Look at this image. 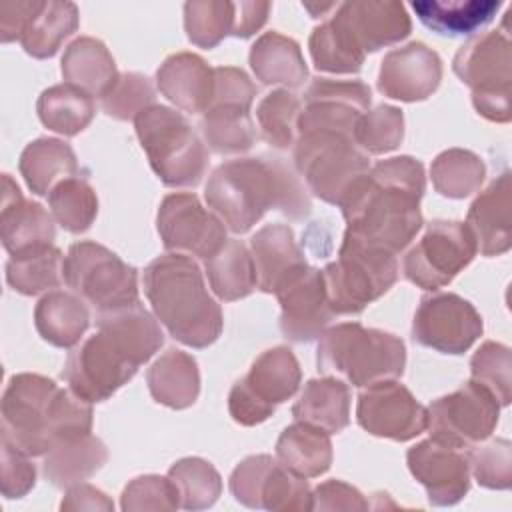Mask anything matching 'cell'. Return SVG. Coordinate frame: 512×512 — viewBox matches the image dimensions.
Instances as JSON below:
<instances>
[{
    "mask_svg": "<svg viewBox=\"0 0 512 512\" xmlns=\"http://www.w3.org/2000/svg\"><path fill=\"white\" fill-rule=\"evenodd\" d=\"M484 324L478 310L454 292L424 296L412 320V338L442 354H464L480 336Z\"/></svg>",
    "mask_w": 512,
    "mask_h": 512,
    "instance_id": "cell-17",
    "label": "cell"
},
{
    "mask_svg": "<svg viewBox=\"0 0 512 512\" xmlns=\"http://www.w3.org/2000/svg\"><path fill=\"white\" fill-rule=\"evenodd\" d=\"M248 60L254 76L266 86L284 84L288 90L302 86L308 78V68L298 42L274 30L262 34L252 44Z\"/></svg>",
    "mask_w": 512,
    "mask_h": 512,
    "instance_id": "cell-30",
    "label": "cell"
},
{
    "mask_svg": "<svg viewBox=\"0 0 512 512\" xmlns=\"http://www.w3.org/2000/svg\"><path fill=\"white\" fill-rule=\"evenodd\" d=\"M312 510H368V502L354 486L328 480L312 492Z\"/></svg>",
    "mask_w": 512,
    "mask_h": 512,
    "instance_id": "cell-55",
    "label": "cell"
},
{
    "mask_svg": "<svg viewBox=\"0 0 512 512\" xmlns=\"http://www.w3.org/2000/svg\"><path fill=\"white\" fill-rule=\"evenodd\" d=\"M78 28V8L66 0H42L28 20L20 44L32 58H52Z\"/></svg>",
    "mask_w": 512,
    "mask_h": 512,
    "instance_id": "cell-36",
    "label": "cell"
},
{
    "mask_svg": "<svg viewBox=\"0 0 512 512\" xmlns=\"http://www.w3.org/2000/svg\"><path fill=\"white\" fill-rule=\"evenodd\" d=\"M300 112H302V104L294 92L286 88H278L266 94L256 108V120H258L262 138L270 146L280 150L294 146L298 138Z\"/></svg>",
    "mask_w": 512,
    "mask_h": 512,
    "instance_id": "cell-46",
    "label": "cell"
},
{
    "mask_svg": "<svg viewBox=\"0 0 512 512\" xmlns=\"http://www.w3.org/2000/svg\"><path fill=\"white\" fill-rule=\"evenodd\" d=\"M136 136L164 186H198L208 168V150L184 114L152 104L134 118Z\"/></svg>",
    "mask_w": 512,
    "mask_h": 512,
    "instance_id": "cell-7",
    "label": "cell"
},
{
    "mask_svg": "<svg viewBox=\"0 0 512 512\" xmlns=\"http://www.w3.org/2000/svg\"><path fill=\"white\" fill-rule=\"evenodd\" d=\"M62 266V252L54 246H48L38 252L10 258L6 264V282L18 294L36 296L44 290L58 288L64 282Z\"/></svg>",
    "mask_w": 512,
    "mask_h": 512,
    "instance_id": "cell-43",
    "label": "cell"
},
{
    "mask_svg": "<svg viewBox=\"0 0 512 512\" xmlns=\"http://www.w3.org/2000/svg\"><path fill=\"white\" fill-rule=\"evenodd\" d=\"M454 74L472 88V104L490 122L506 124L512 118V48L504 30L470 36L452 60Z\"/></svg>",
    "mask_w": 512,
    "mask_h": 512,
    "instance_id": "cell-10",
    "label": "cell"
},
{
    "mask_svg": "<svg viewBox=\"0 0 512 512\" xmlns=\"http://www.w3.org/2000/svg\"><path fill=\"white\" fill-rule=\"evenodd\" d=\"M62 510H112V500L98 488L90 484H74L68 488L62 504Z\"/></svg>",
    "mask_w": 512,
    "mask_h": 512,
    "instance_id": "cell-58",
    "label": "cell"
},
{
    "mask_svg": "<svg viewBox=\"0 0 512 512\" xmlns=\"http://www.w3.org/2000/svg\"><path fill=\"white\" fill-rule=\"evenodd\" d=\"M152 398L174 410L192 406L200 394V372L196 360L176 348L166 350L146 372Z\"/></svg>",
    "mask_w": 512,
    "mask_h": 512,
    "instance_id": "cell-31",
    "label": "cell"
},
{
    "mask_svg": "<svg viewBox=\"0 0 512 512\" xmlns=\"http://www.w3.org/2000/svg\"><path fill=\"white\" fill-rule=\"evenodd\" d=\"M36 112L48 130L62 136H76L92 122L96 106L88 92L64 82L50 86L40 94Z\"/></svg>",
    "mask_w": 512,
    "mask_h": 512,
    "instance_id": "cell-39",
    "label": "cell"
},
{
    "mask_svg": "<svg viewBox=\"0 0 512 512\" xmlns=\"http://www.w3.org/2000/svg\"><path fill=\"white\" fill-rule=\"evenodd\" d=\"M424 166L412 156L374 164L340 202L346 234L390 254L402 252L420 232Z\"/></svg>",
    "mask_w": 512,
    "mask_h": 512,
    "instance_id": "cell-1",
    "label": "cell"
},
{
    "mask_svg": "<svg viewBox=\"0 0 512 512\" xmlns=\"http://www.w3.org/2000/svg\"><path fill=\"white\" fill-rule=\"evenodd\" d=\"M370 86L360 80L316 78L304 92L298 134L338 132L354 138L358 120L370 108Z\"/></svg>",
    "mask_w": 512,
    "mask_h": 512,
    "instance_id": "cell-18",
    "label": "cell"
},
{
    "mask_svg": "<svg viewBox=\"0 0 512 512\" xmlns=\"http://www.w3.org/2000/svg\"><path fill=\"white\" fill-rule=\"evenodd\" d=\"M204 198L224 226L236 234L248 232L268 210L290 220H304L312 212L310 198L282 158H236L210 174Z\"/></svg>",
    "mask_w": 512,
    "mask_h": 512,
    "instance_id": "cell-3",
    "label": "cell"
},
{
    "mask_svg": "<svg viewBox=\"0 0 512 512\" xmlns=\"http://www.w3.org/2000/svg\"><path fill=\"white\" fill-rule=\"evenodd\" d=\"M62 276L64 284L92 306L94 318L140 302L136 268L98 242H74L64 256Z\"/></svg>",
    "mask_w": 512,
    "mask_h": 512,
    "instance_id": "cell-9",
    "label": "cell"
},
{
    "mask_svg": "<svg viewBox=\"0 0 512 512\" xmlns=\"http://www.w3.org/2000/svg\"><path fill=\"white\" fill-rule=\"evenodd\" d=\"M0 480L6 498H22L36 484V468L30 456L4 436L0 442Z\"/></svg>",
    "mask_w": 512,
    "mask_h": 512,
    "instance_id": "cell-53",
    "label": "cell"
},
{
    "mask_svg": "<svg viewBox=\"0 0 512 512\" xmlns=\"http://www.w3.org/2000/svg\"><path fill=\"white\" fill-rule=\"evenodd\" d=\"M302 380L300 364L288 346L264 350L228 394V412L242 426L268 420L276 406L290 400Z\"/></svg>",
    "mask_w": 512,
    "mask_h": 512,
    "instance_id": "cell-12",
    "label": "cell"
},
{
    "mask_svg": "<svg viewBox=\"0 0 512 512\" xmlns=\"http://www.w3.org/2000/svg\"><path fill=\"white\" fill-rule=\"evenodd\" d=\"M404 138V114L400 108L380 104L368 110L356 126L354 142L364 154H386L400 146Z\"/></svg>",
    "mask_w": 512,
    "mask_h": 512,
    "instance_id": "cell-48",
    "label": "cell"
},
{
    "mask_svg": "<svg viewBox=\"0 0 512 512\" xmlns=\"http://www.w3.org/2000/svg\"><path fill=\"white\" fill-rule=\"evenodd\" d=\"M292 416L326 430L328 434L342 432L350 422V388L338 378L308 380L298 400L292 406Z\"/></svg>",
    "mask_w": 512,
    "mask_h": 512,
    "instance_id": "cell-32",
    "label": "cell"
},
{
    "mask_svg": "<svg viewBox=\"0 0 512 512\" xmlns=\"http://www.w3.org/2000/svg\"><path fill=\"white\" fill-rule=\"evenodd\" d=\"M42 0H18L0 4V40L4 44L20 40L28 20L38 10Z\"/></svg>",
    "mask_w": 512,
    "mask_h": 512,
    "instance_id": "cell-56",
    "label": "cell"
},
{
    "mask_svg": "<svg viewBox=\"0 0 512 512\" xmlns=\"http://www.w3.org/2000/svg\"><path fill=\"white\" fill-rule=\"evenodd\" d=\"M60 70L68 84L100 98L110 92L120 76L106 44L92 36H80L68 44Z\"/></svg>",
    "mask_w": 512,
    "mask_h": 512,
    "instance_id": "cell-29",
    "label": "cell"
},
{
    "mask_svg": "<svg viewBox=\"0 0 512 512\" xmlns=\"http://www.w3.org/2000/svg\"><path fill=\"white\" fill-rule=\"evenodd\" d=\"M308 48L316 70L330 74H356L366 56L330 20L312 30Z\"/></svg>",
    "mask_w": 512,
    "mask_h": 512,
    "instance_id": "cell-47",
    "label": "cell"
},
{
    "mask_svg": "<svg viewBox=\"0 0 512 512\" xmlns=\"http://www.w3.org/2000/svg\"><path fill=\"white\" fill-rule=\"evenodd\" d=\"M468 464L476 482L490 490H508L512 484V446L506 438H496L484 446H474Z\"/></svg>",
    "mask_w": 512,
    "mask_h": 512,
    "instance_id": "cell-51",
    "label": "cell"
},
{
    "mask_svg": "<svg viewBox=\"0 0 512 512\" xmlns=\"http://www.w3.org/2000/svg\"><path fill=\"white\" fill-rule=\"evenodd\" d=\"M294 166L308 190L320 200L340 206L350 188L370 170L368 156L352 136L338 132H306L294 142Z\"/></svg>",
    "mask_w": 512,
    "mask_h": 512,
    "instance_id": "cell-11",
    "label": "cell"
},
{
    "mask_svg": "<svg viewBox=\"0 0 512 512\" xmlns=\"http://www.w3.org/2000/svg\"><path fill=\"white\" fill-rule=\"evenodd\" d=\"M430 438L438 444L464 450L490 438L498 424L500 404L494 394L476 380L436 398L428 408Z\"/></svg>",
    "mask_w": 512,
    "mask_h": 512,
    "instance_id": "cell-13",
    "label": "cell"
},
{
    "mask_svg": "<svg viewBox=\"0 0 512 512\" xmlns=\"http://www.w3.org/2000/svg\"><path fill=\"white\" fill-rule=\"evenodd\" d=\"M256 86L248 74L234 66L214 68V96L210 106H240L250 110Z\"/></svg>",
    "mask_w": 512,
    "mask_h": 512,
    "instance_id": "cell-54",
    "label": "cell"
},
{
    "mask_svg": "<svg viewBox=\"0 0 512 512\" xmlns=\"http://www.w3.org/2000/svg\"><path fill=\"white\" fill-rule=\"evenodd\" d=\"M122 510H176L180 508L178 490L170 478L148 474L126 484L122 492Z\"/></svg>",
    "mask_w": 512,
    "mask_h": 512,
    "instance_id": "cell-52",
    "label": "cell"
},
{
    "mask_svg": "<svg viewBox=\"0 0 512 512\" xmlns=\"http://www.w3.org/2000/svg\"><path fill=\"white\" fill-rule=\"evenodd\" d=\"M204 268L212 292L224 302L246 298L258 288L254 260L242 240L228 238L214 256L204 260Z\"/></svg>",
    "mask_w": 512,
    "mask_h": 512,
    "instance_id": "cell-37",
    "label": "cell"
},
{
    "mask_svg": "<svg viewBox=\"0 0 512 512\" xmlns=\"http://www.w3.org/2000/svg\"><path fill=\"white\" fill-rule=\"evenodd\" d=\"M50 214L70 234L86 232L98 214V198L88 180L70 176L58 182L48 194Z\"/></svg>",
    "mask_w": 512,
    "mask_h": 512,
    "instance_id": "cell-42",
    "label": "cell"
},
{
    "mask_svg": "<svg viewBox=\"0 0 512 512\" xmlns=\"http://www.w3.org/2000/svg\"><path fill=\"white\" fill-rule=\"evenodd\" d=\"M236 2L228 0H190L184 4V30L198 48H214L232 36Z\"/></svg>",
    "mask_w": 512,
    "mask_h": 512,
    "instance_id": "cell-44",
    "label": "cell"
},
{
    "mask_svg": "<svg viewBox=\"0 0 512 512\" xmlns=\"http://www.w3.org/2000/svg\"><path fill=\"white\" fill-rule=\"evenodd\" d=\"M512 188L510 172H502L470 204L466 228L470 230L476 252L482 256H500L512 246Z\"/></svg>",
    "mask_w": 512,
    "mask_h": 512,
    "instance_id": "cell-25",
    "label": "cell"
},
{
    "mask_svg": "<svg viewBox=\"0 0 512 512\" xmlns=\"http://www.w3.org/2000/svg\"><path fill=\"white\" fill-rule=\"evenodd\" d=\"M106 460L108 450L104 442L86 434L50 450L42 462V472L54 486L70 488L98 472Z\"/></svg>",
    "mask_w": 512,
    "mask_h": 512,
    "instance_id": "cell-38",
    "label": "cell"
},
{
    "mask_svg": "<svg viewBox=\"0 0 512 512\" xmlns=\"http://www.w3.org/2000/svg\"><path fill=\"white\" fill-rule=\"evenodd\" d=\"M96 326L98 332L68 354L62 370L68 388L90 404L108 400L164 342L158 320L140 302L96 316Z\"/></svg>",
    "mask_w": 512,
    "mask_h": 512,
    "instance_id": "cell-2",
    "label": "cell"
},
{
    "mask_svg": "<svg viewBox=\"0 0 512 512\" xmlns=\"http://www.w3.org/2000/svg\"><path fill=\"white\" fill-rule=\"evenodd\" d=\"M168 478L176 486L180 508L184 510L210 508L222 492V478L218 470L210 462L196 456L182 458L172 464Z\"/></svg>",
    "mask_w": 512,
    "mask_h": 512,
    "instance_id": "cell-45",
    "label": "cell"
},
{
    "mask_svg": "<svg viewBox=\"0 0 512 512\" xmlns=\"http://www.w3.org/2000/svg\"><path fill=\"white\" fill-rule=\"evenodd\" d=\"M406 462L432 506H454L470 490V464L462 450L428 438L408 450Z\"/></svg>",
    "mask_w": 512,
    "mask_h": 512,
    "instance_id": "cell-22",
    "label": "cell"
},
{
    "mask_svg": "<svg viewBox=\"0 0 512 512\" xmlns=\"http://www.w3.org/2000/svg\"><path fill=\"white\" fill-rule=\"evenodd\" d=\"M156 84L162 96L176 104V108L200 114L212 104L214 68H210L198 54L176 52L160 64Z\"/></svg>",
    "mask_w": 512,
    "mask_h": 512,
    "instance_id": "cell-26",
    "label": "cell"
},
{
    "mask_svg": "<svg viewBox=\"0 0 512 512\" xmlns=\"http://www.w3.org/2000/svg\"><path fill=\"white\" fill-rule=\"evenodd\" d=\"M18 170L32 194L48 196L58 182L78 174V162L72 146L64 140L38 138L22 150Z\"/></svg>",
    "mask_w": 512,
    "mask_h": 512,
    "instance_id": "cell-35",
    "label": "cell"
},
{
    "mask_svg": "<svg viewBox=\"0 0 512 512\" xmlns=\"http://www.w3.org/2000/svg\"><path fill=\"white\" fill-rule=\"evenodd\" d=\"M280 302V330L290 342H310L328 328L334 312L322 270L304 266L274 294Z\"/></svg>",
    "mask_w": 512,
    "mask_h": 512,
    "instance_id": "cell-20",
    "label": "cell"
},
{
    "mask_svg": "<svg viewBox=\"0 0 512 512\" xmlns=\"http://www.w3.org/2000/svg\"><path fill=\"white\" fill-rule=\"evenodd\" d=\"M316 364L322 374H338L352 386H368L404 374L406 346L390 332L342 322L322 332Z\"/></svg>",
    "mask_w": 512,
    "mask_h": 512,
    "instance_id": "cell-6",
    "label": "cell"
},
{
    "mask_svg": "<svg viewBox=\"0 0 512 512\" xmlns=\"http://www.w3.org/2000/svg\"><path fill=\"white\" fill-rule=\"evenodd\" d=\"M476 256V244L464 222L434 220L404 256V276L422 290L450 284Z\"/></svg>",
    "mask_w": 512,
    "mask_h": 512,
    "instance_id": "cell-14",
    "label": "cell"
},
{
    "mask_svg": "<svg viewBox=\"0 0 512 512\" xmlns=\"http://www.w3.org/2000/svg\"><path fill=\"white\" fill-rule=\"evenodd\" d=\"M270 10V2H236V20L232 36L250 38L252 34H256L268 20Z\"/></svg>",
    "mask_w": 512,
    "mask_h": 512,
    "instance_id": "cell-57",
    "label": "cell"
},
{
    "mask_svg": "<svg viewBox=\"0 0 512 512\" xmlns=\"http://www.w3.org/2000/svg\"><path fill=\"white\" fill-rule=\"evenodd\" d=\"M156 226L168 252L198 256L202 260L214 256L228 240L224 222L208 212L192 192L164 196Z\"/></svg>",
    "mask_w": 512,
    "mask_h": 512,
    "instance_id": "cell-16",
    "label": "cell"
},
{
    "mask_svg": "<svg viewBox=\"0 0 512 512\" xmlns=\"http://www.w3.org/2000/svg\"><path fill=\"white\" fill-rule=\"evenodd\" d=\"M144 294L156 320L184 346L208 348L222 334L220 304L208 294L200 266L186 254L168 252L144 268Z\"/></svg>",
    "mask_w": 512,
    "mask_h": 512,
    "instance_id": "cell-5",
    "label": "cell"
},
{
    "mask_svg": "<svg viewBox=\"0 0 512 512\" xmlns=\"http://www.w3.org/2000/svg\"><path fill=\"white\" fill-rule=\"evenodd\" d=\"M500 8L498 0H416L418 20L438 36H474L490 24Z\"/></svg>",
    "mask_w": 512,
    "mask_h": 512,
    "instance_id": "cell-28",
    "label": "cell"
},
{
    "mask_svg": "<svg viewBox=\"0 0 512 512\" xmlns=\"http://www.w3.org/2000/svg\"><path fill=\"white\" fill-rule=\"evenodd\" d=\"M54 216L38 202L26 200L10 174H2L0 240L10 258L52 246Z\"/></svg>",
    "mask_w": 512,
    "mask_h": 512,
    "instance_id": "cell-24",
    "label": "cell"
},
{
    "mask_svg": "<svg viewBox=\"0 0 512 512\" xmlns=\"http://www.w3.org/2000/svg\"><path fill=\"white\" fill-rule=\"evenodd\" d=\"M276 460L302 478H316L332 464L330 434L306 422L286 426L276 442Z\"/></svg>",
    "mask_w": 512,
    "mask_h": 512,
    "instance_id": "cell-34",
    "label": "cell"
},
{
    "mask_svg": "<svg viewBox=\"0 0 512 512\" xmlns=\"http://www.w3.org/2000/svg\"><path fill=\"white\" fill-rule=\"evenodd\" d=\"M356 420L372 436L406 442L426 430L428 412L404 384L390 378L360 392Z\"/></svg>",
    "mask_w": 512,
    "mask_h": 512,
    "instance_id": "cell-19",
    "label": "cell"
},
{
    "mask_svg": "<svg viewBox=\"0 0 512 512\" xmlns=\"http://www.w3.org/2000/svg\"><path fill=\"white\" fill-rule=\"evenodd\" d=\"M330 22L364 54L404 40L412 20L396 0L342 2Z\"/></svg>",
    "mask_w": 512,
    "mask_h": 512,
    "instance_id": "cell-21",
    "label": "cell"
},
{
    "mask_svg": "<svg viewBox=\"0 0 512 512\" xmlns=\"http://www.w3.org/2000/svg\"><path fill=\"white\" fill-rule=\"evenodd\" d=\"M200 132L216 154H242L256 142L254 122L240 106H210L200 120Z\"/></svg>",
    "mask_w": 512,
    "mask_h": 512,
    "instance_id": "cell-40",
    "label": "cell"
},
{
    "mask_svg": "<svg viewBox=\"0 0 512 512\" xmlns=\"http://www.w3.org/2000/svg\"><path fill=\"white\" fill-rule=\"evenodd\" d=\"M250 254L256 268L258 288L276 294L306 264L304 252L286 224H268L250 238Z\"/></svg>",
    "mask_w": 512,
    "mask_h": 512,
    "instance_id": "cell-27",
    "label": "cell"
},
{
    "mask_svg": "<svg viewBox=\"0 0 512 512\" xmlns=\"http://www.w3.org/2000/svg\"><path fill=\"white\" fill-rule=\"evenodd\" d=\"M430 176L438 194L460 200L480 190L486 166L478 154L464 148H450L434 158Z\"/></svg>",
    "mask_w": 512,
    "mask_h": 512,
    "instance_id": "cell-41",
    "label": "cell"
},
{
    "mask_svg": "<svg viewBox=\"0 0 512 512\" xmlns=\"http://www.w3.org/2000/svg\"><path fill=\"white\" fill-rule=\"evenodd\" d=\"M472 380L486 386L500 406H508L512 400V356L510 348L492 340H486L470 360Z\"/></svg>",
    "mask_w": 512,
    "mask_h": 512,
    "instance_id": "cell-49",
    "label": "cell"
},
{
    "mask_svg": "<svg viewBox=\"0 0 512 512\" xmlns=\"http://www.w3.org/2000/svg\"><path fill=\"white\" fill-rule=\"evenodd\" d=\"M232 496L258 510H312V492L306 478L296 476L268 454L244 458L230 474Z\"/></svg>",
    "mask_w": 512,
    "mask_h": 512,
    "instance_id": "cell-15",
    "label": "cell"
},
{
    "mask_svg": "<svg viewBox=\"0 0 512 512\" xmlns=\"http://www.w3.org/2000/svg\"><path fill=\"white\" fill-rule=\"evenodd\" d=\"M38 334L56 348H72L84 336L90 324L86 302L70 292L52 290L44 294L34 308Z\"/></svg>",
    "mask_w": 512,
    "mask_h": 512,
    "instance_id": "cell-33",
    "label": "cell"
},
{
    "mask_svg": "<svg viewBox=\"0 0 512 512\" xmlns=\"http://www.w3.org/2000/svg\"><path fill=\"white\" fill-rule=\"evenodd\" d=\"M440 80V56L422 42H410L382 58L378 90L392 100L420 102L436 92Z\"/></svg>",
    "mask_w": 512,
    "mask_h": 512,
    "instance_id": "cell-23",
    "label": "cell"
},
{
    "mask_svg": "<svg viewBox=\"0 0 512 512\" xmlns=\"http://www.w3.org/2000/svg\"><path fill=\"white\" fill-rule=\"evenodd\" d=\"M334 314H360L398 278L396 256L344 232L338 258L322 270Z\"/></svg>",
    "mask_w": 512,
    "mask_h": 512,
    "instance_id": "cell-8",
    "label": "cell"
},
{
    "mask_svg": "<svg viewBox=\"0 0 512 512\" xmlns=\"http://www.w3.org/2000/svg\"><path fill=\"white\" fill-rule=\"evenodd\" d=\"M154 86L148 76L124 72L108 94L102 96V110L116 120H134L144 108L154 102Z\"/></svg>",
    "mask_w": 512,
    "mask_h": 512,
    "instance_id": "cell-50",
    "label": "cell"
},
{
    "mask_svg": "<svg viewBox=\"0 0 512 512\" xmlns=\"http://www.w3.org/2000/svg\"><path fill=\"white\" fill-rule=\"evenodd\" d=\"M90 430L92 406L72 390L32 372L8 380L2 394V436L28 456H46Z\"/></svg>",
    "mask_w": 512,
    "mask_h": 512,
    "instance_id": "cell-4",
    "label": "cell"
}]
</instances>
